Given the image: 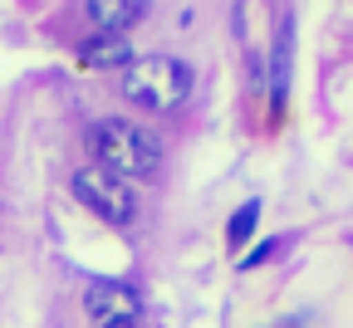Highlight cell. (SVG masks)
<instances>
[{"label":"cell","instance_id":"6","mask_svg":"<svg viewBox=\"0 0 353 328\" xmlns=\"http://www.w3.org/2000/svg\"><path fill=\"white\" fill-rule=\"evenodd\" d=\"M132 59V44H128V34H94V39H83L79 44V69H128Z\"/></svg>","mask_w":353,"mask_h":328},{"label":"cell","instance_id":"4","mask_svg":"<svg viewBox=\"0 0 353 328\" xmlns=\"http://www.w3.org/2000/svg\"><path fill=\"white\" fill-rule=\"evenodd\" d=\"M83 314L94 328H143V299L132 285H113V279H103V285H94L83 294Z\"/></svg>","mask_w":353,"mask_h":328},{"label":"cell","instance_id":"7","mask_svg":"<svg viewBox=\"0 0 353 328\" xmlns=\"http://www.w3.org/2000/svg\"><path fill=\"white\" fill-rule=\"evenodd\" d=\"M285 93H290V25L275 34V59H270V113H285Z\"/></svg>","mask_w":353,"mask_h":328},{"label":"cell","instance_id":"5","mask_svg":"<svg viewBox=\"0 0 353 328\" xmlns=\"http://www.w3.org/2000/svg\"><path fill=\"white\" fill-rule=\"evenodd\" d=\"M152 0H83V15L94 34H128L138 20H148Z\"/></svg>","mask_w":353,"mask_h":328},{"label":"cell","instance_id":"3","mask_svg":"<svg viewBox=\"0 0 353 328\" xmlns=\"http://www.w3.org/2000/svg\"><path fill=\"white\" fill-rule=\"evenodd\" d=\"M69 186L83 201V211H94L99 221H108V225H132L138 221V186L123 181L108 167H79Z\"/></svg>","mask_w":353,"mask_h":328},{"label":"cell","instance_id":"1","mask_svg":"<svg viewBox=\"0 0 353 328\" xmlns=\"http://www.w3.org/2000/svg\"><path fill=\"white\" fill-rule=\"evenodd\" d=\"M88 143H94L99 167L118 172L123 181H152L162 172V137L152 127H143V123L99 118L94 132H88Z\"/></svg>","mask_w":353,"mask_h":328},{"label":"cell","instance_id":"2","mask_svg":"<svg viewBox=\"0 0 353 328\" xmlns=\"http://www.w3.org/2000/svg\"><path fill=\"white\" fill-rule=\"evenodd\" d=\"M196 88V69L176 54H143L123 69V99L143 113H176Z\"/></svg>","mask_w":353,"mask_h":328},{"label":"cell","instance_id":"8","mask_svg":"<svg viewBox=\"0 0 353 328\" xmlns=\"http://www.w3.org/2000/svg\"><path fill=\"white\" fill-rule=\"evenodd\" d=\"M255 221H260V201H245L236 216H231V225H226V240L241 250L245 240H250V230H255Z\"/></svg>","mask_w":353,"mask_h":328}]
</instances>
